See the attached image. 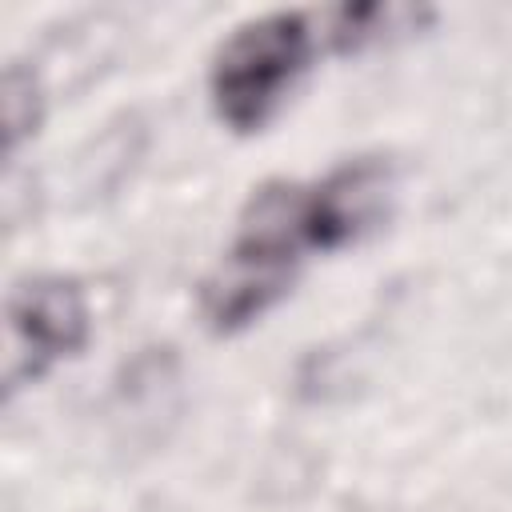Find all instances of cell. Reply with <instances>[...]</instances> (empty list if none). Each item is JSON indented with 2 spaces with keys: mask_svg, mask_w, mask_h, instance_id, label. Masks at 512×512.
<instances>
[{
  "mask_svg": "<svg viewBox=\"0 0 512 512\" xmlns=\"http://www.w3.org/2000/svg\"><path fill=\"white\" fill-rule=\"evenodd\" d=\"M88 328L84 300L64 280L24 284L8 304V380H36L56 356H68Z\"/></svg>",
  "mask_w": 512,
  "mask_h": 512,
  "instance_id": "obj_3",
  "label": "cell"
},
{
  "mask_svg": "<svg viewBox=\"0 0 512 512\" xmlns=\"http://www.w3.org/2000/svg\"><path fill=\"white\" fill-rule=\"evenodd\" d=\"M388 176L360 160L312 184H272L252 196L240 232L204 284V312L216 328H236L260 316L312 252H332L360 236L384 204Z\"/></svg>",
  "mask_w": 512,
  "mask_h": 512,
  "instance_id": "obj_1",
  "label": "cell"
},
{
  "mask_svg": "<svg viewBox=\"0 0 512 512\" xmlns=\"http://www.w3.org/2000/svg\"><path fill=\"white\" fill-rule=\"evenodd\" d=\"M308 56L312 28L300 12H272L236 28L212 64V96L220 116L240 132L260 128L304 72Z\"/></svg>",
  "mask_w": 512,
  "mask_h": 512,
  "instance_id": "obj_2",
  "label": "cell"
}]
</instances>
